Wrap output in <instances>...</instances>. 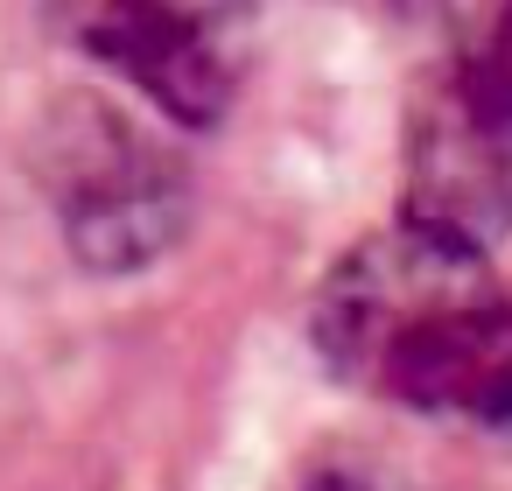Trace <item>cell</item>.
<instances>
[{"label": "cell", "instance_id": "5b68a950", "mask_svg": "<svg viewBox=\"0 0 512 491\" xmlns=\"http://www.w3.org/2000/svg\"><path fill=\"white\" fill-rule=\"evenodd\" d=\"M456 92L477 106V120H491L505 141H512V0H498V8L484 15L477 43L449 64Z\"/></svg>", "mask_w": 512, "mask_h": 491}, {"label": "cell", "instance_id": "7a4b0ae2", "mask_svg": "<svg viewBox=\"0 0 512 491\" xmlns=\"http://www.w3.org/2000/svg\"><path fill=\"white\" fill-rule=\"evenodd\" d=\"M50 15L183 127H211L239 92L246 0H50Z\"/></svg>", "mask_w": 512, "mask_h": 491}, {"label": "cell", "instance_id": "3957f363", "mask_svg": "<svg viewBox=\"0 0 512 491\" xmlns=\"http://www.w3.org/2000/svg\"><path fill=\"white\" fill-rule=\"evenodd\" d=\"M414 225H435L470 246H498L512 232V141L477 120V106L456 92V78H428L414 120H407V211Z\"/></svg>", "mask_w": 512, "mask_h": 491}, {"label": "cell", "instance_id": "8992f818", "mask_svg": "<svg viewBox=\"0 0 512 491\" xmlns=\"http://www.w3.org/2000/svg\"><path fill=\"white\" fill-rule=\"evenodd\" d=\"M302 491H400V484H386V477L365 470V463H330V470H316Z\"/></svg>", "mask_w": 512, "mask_h": 491}, {"label": "cell", "instance_id": "277c9868", "mask_svg": "<svg viewBox=\"0 0 512 491\" xmlns=\"http://www.w3.org/2000/svg\"><path fill=\"white\" fill-rule=\"evenodd\" d=\"M183 211V183L162 155L134 148V134H120L106 120V155L71 183V232L92 260H148Z\"/></svg>", "mask_w": 512, "mask_h": 491}, {"label": "cell", "instance_id": "6da1fadb", "mask_svg": "<svg viewBox=\"0 0 512 491\" xmlns=\"http://www.w3.org/2000/svg\"><path fill=\"white\" fill-rule=\"evenodd\" d=\"M309 330L323 365L365 393L512 428V281L491 246L400 218L330 267Z\"/></svg>", "mask_w": 512, "mask_h": 491}]
</instances>
